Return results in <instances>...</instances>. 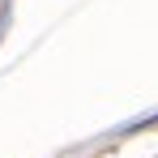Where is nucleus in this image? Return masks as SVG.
<instances>
[{"mask_svg":"<svg viewBox=\"0 0 158 158\" xmlns=\"http://www.w3.org/2000/svg\"><path fill=\"white\" fill-rule=\"evenodd\" d=\"M0 30H4V13H0Z\"/></svg>","mask_w":158,"mask_h":158,"instance_id":"obj_1","label":"nucleus"}]
</instances>
